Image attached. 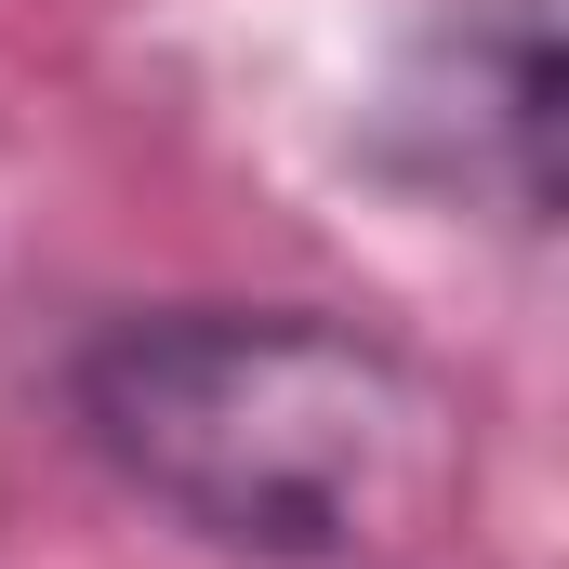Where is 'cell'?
<instances>
[{"label": "cell", "mask_w": 569, "mask_h": 569, "mask_svg": "<svg viewBox=\"0 0 569 569\" xmlns=\"http://www.w3.org/2000/svg\"><path fill=\"white\" fill-rule=\"evenodd\" d=\"M93 477L226 569H425L477 503V398L345 305L186 291L53 358Z\"/></svg>", "instance_id": "obj_1"}, {"label": "cell", "mask_w": 569, "mask_h": 569, "mask_svg": "<svg viewBox=\"0 0 569 569\" xmlns=\"http://www.w3.org/2000/svg\"><path fill=\"white\" fill-rule=\"evenodd\" d=\"M358 172L437 226L557 239V13L543 0H437L358 93Z\"/></svg>", "instance_id": "obj_2"}]
</instances>
